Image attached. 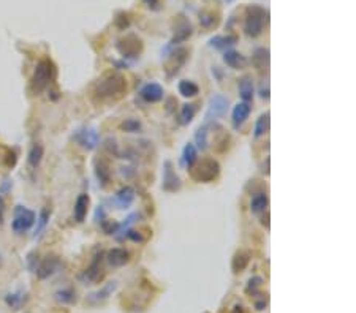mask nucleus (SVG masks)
I'll use <instances>...</instances> for the list:
<instances>
[{
  "instance_id": "f257e3e1",
  "label": "nucleus",
  "mask_w": 356,
  "mask_h": 313,
  "mask_svg": "<svg viewBox=\"0 0 356 313\" xmlns=\"http://www.w3.org/2000/svg\"><path fill=\"white\" fill-rule=\"evenodd\" d=\"M266 16H268V11L263 7H258V5L248 7L245 13V23H244L245 33L252 38L260 36L266 26V21H268Z\"/></svg>"
},
{
  "instance_id": "f03ea898",
  "label": "nucleus",
  "mask_w": 356,
  "mask_h": 313,
  "mask_svg": "<svg viewBox=\"0 0 356 313\" xmlns=\"http://www.w3.org/2000/svg\"><path fill=\"white\" fill-rule=\"evenodd\" d=\"M125 89H127V82L120 75H110L98 82L95 94L100 98H111L114 95H120Z\"/></svg>"
},
{
  "instance_id": "7ed1b4c3",
  "label": "nucleus",
  "mask_w": 356,
  "mask_h": 313,
  "mask_svg": "<svg viewBox=\"0 0 356 313\" xmlns=\"http://www.w3.org/2000/svg\"><path fill=\"white\" fill-rule=\"evenodd\" d=\"M52 78H54V65L51 64L48 59L41 60L40 64L37 65V68L33 71V76H32V89L37 94L43 92L49 86V82L52 81Z\"/></svg>"
},
{
  "instance_id": "20e7f679",
  "label": "nucleus",
  "mask_w": 356,
  "mask_h": 313,
  "mask_svg": "<svg viewBox=\"0 0 356 313\" xmlns=\"http://www.w3.org/2000/svg\"><path fill=\"white\" fill-rule=\"evenodd\" d=\"M35 223V212L27 207L17 206L14 209V218L11 222V228L16 234H24Z\"/></svg>"
},
{
  "instance_id": "39448f33",
  "label": "nucleus",
  "mask_w": 356,
  "mask_h": 313,
  "mask_svg": "<svg viewBox=\"0 0 356 313\" xmlns=\"http://www.w3.org/2000/svg\"><path fill=\"white\" fill-rule=\"evenodd\" d=\"M219 173H220L219 163L212 158H206L193 170L192 176L198 182H211L219 176Z\"/></svg>"
},
{
  "instance_id": "423d86ee",
  "label": "nucleus",
  "mask_w": 356,
  "mask_h": 313,
  "mask_svg": "<svg viewBox=\"0 0 356 313\" xmlns=\"http://www.w3.org/2000/svg\"><path fill=\"white\" fill-rule=\"evenodd\" d=\"M228 109V98L217 94L214 95L211 100H209V106H207V113L204 116V123H209V122H214L220 117L225 116Z\"/></svg>"
},
{
  "instance_id": "0eeeda50",
  "label": "nucleus",
  "mask_w": 356,
  "mask_h": 313,
  "mask_svg": "<svg viewBox=\"0 0 356 313\" xmlns=\"http://www.w3.org/2000/svg\"><path fill=\"white\" fill-rule=\"evenodd\" d=\"M116 46L123 57H136L143 49L141 40L135 35H127L125 38L119 40Z\"/></svg>"
},
{
  "instance_id": "6e6552de",
  "label": "nucleus",
  "mask_w": 356,
  "mask_h": 313,
  "mask_svg": "<svg viewBox=\"0 0 356 313\" xmlns=\"http://www.w3.org/2000/svg\"><path fill=\"white\" fill-rule=\"evenodd\" d=\"M181 189V179L173 170L171 161H165L163 164V190L165 192H176Z\"/></svg>"
},
{
  "instance_id": "1a4fd4ad",
  "label": "nucleus",
  "mask_w": 356,
  "mask_h": 313,
  "mask_svg": "<svg viewBox=\"0 0 356 313\" xmlns=\"http://www.w3.org/2000/svg\"><path fill=\"white\" fill-rule=\"evenodd\" d=\"M101 258H103V253H98L95 256V260L92 261L91 267L84 270V274L81 275V282L84 285H92L95 282H98L101 277H103V272H101Z\"/></svg>"
},
{
  "instance_id": "9d476101",
  "label": "nucleus",
  "mask_w": 356,
  "mask_h": 313,
  "mask_svg": "<svg viewBox=\"0 0 356 313\" xmlns=\"http://www.w3.org/2000/svg\"><path fill=\"white\" fill-rule=\"evenodd\" d=\"M59 269H60V261L56 256H48L37 267V275H38V279L45 280V279L51 277L54 272H57Z\"/></svg>"
},
{
  "instance_id": "9b49d317",
  "label": "nucleus",
  "mask_w": 356,
  "mask_h": 313,
  "mask_svg": "<svg viewBox=\"0 0 356 313\" xmlns=\"http://www.w3.org/2000/svg\"><path fill=\"white\" fill-rule=\"evenodd\" d=\"M133 199H135V190L132 187H123L111 199V204H114L117 209H127L133 202Z\"/></svg>"
},
{
  "instance_id": "f8f14e48",
  "label": "nucleus",
  "mask_w": 356,
  "mask_h": 313,
  "mask_svg": "<svg viewBox=\"0 0 356 313\" xmlns=\"http://www.w3.org/2000/svg\"><path fill=\"white\" fill-rule=\"evenodd\" d=\"M116 288H117V282H108L101 289H98V291H95V293L89 294L87 302L89 304H100L103 301H106L116 291Z\"/></svg>"
},
{
  "instance_id": "ddd939ff",
  "label": "nucleus",
  "mask_w": 356,
  "mask_h": 313,
  "mask_svg": "<svg viewBox=\"0 0 356 313\" xmlns=\"http://www.w3.org/2000/svg\"><path fill=\"white\" fill-rule=\"evenodd\" d=\"M89 195L82 193L76 198V202H75V209H73V215H75V220L78 223H82L86 220V215H87V209H89Z\"/></svg>"
},
{
  "instance_id": "4468645a",
  "label": "nucleus",
  "mask_w": 356,
  "mask_h": 313,
  "mask_svg": "<svg viewBox=\"0 0 356 313\" xmlns=\"http://www.w3.org/2000/svg\"><path fill=\"white\" fill-rule=\"evenodd\" d=\"M250 111H252V108H250V104L247 101H241L235 106V109H233V127L236 130L248 119Z\"/></svg>"
},
{
  "instance_id": "2eb2a0df",
  "label": "nucleus",
  "mask_w": 356,
  "mask_h": 313,
  "mask_svg": "<svg viewBox=\"0 0 356 313\" xmlns=\"http://www.w3.org/2000/svg\"><path fill=\"white\" fill-rule=\"evenodd\" d=\"M78 141L81 142V145L87 151H92L97 148L98 144V133L95 128H84L82 132H79L78 135Z\"/></svg>"
},
{
  "instance_id": "dca6fc26",
  "label": "nucleus",
  "mask_w": 356,
  "mask_h": 313,
  "mask_svg": "<svg viewBox=\"0 0 356 313\" xmlns=\"http://www.w3.org/2000/svg\"><path fill=\"white\" fill-rule=\"evenodd\" d=\"M110 266L113 267H120L123 264H127L129 260H130V255L125 248H113L108 252V256H106Z\"/></svg>"
},
{
  "instance_id": "f3484780",
  "label": "nucleus",
  "mask_w": 356,
  "mask_h": 313,
  "mask_svg": "<svg viewBox=\"0 0 356 313\" xmlns=\"http://www.w3.org/2000/svg\"><path fill=\"white\" fill-rule=\"evenodd\" d=\"M141 97L149 103H157L163 98V89L160 84H157V82H151V84L143 87Z\"/></svg>"
},
{
  "instance_id": "a211bd4d",
  "label": "nucleus",
  "mask_w": 356,
  "mask_h": 313,
  "mask_svg": "<svg viewBox=\"0 0 356 313\" xmlns=\"http://www.w3.org/2000/svg\"><path fill=\"white\" fill-rule=\"evenodd\" d=\"M223 62H225L228 67H232V68H242L247 64L245 57L241 56L238 51H226L223 54Z\"/></svg>"
},
{
  "instance_id": "6ab92c4d",
  "label": "nucleus",
  "mask_w": 356,
  "mask_h": 313,
  "mask_svg": "<svg viewBox=\"0 0 356 313\" xmlns=\"http://www.w3.org/2000/svg\"><path fill=\"white\" fill-rule=\"evenodd\" d=\"M252 62L254 65L258 68V70H266L269 67V51L266 48H258L255 49L254 52V57H252Z\"/></svg>"
},
{
  "instance_id": "aec40b11",
  "label": "nucleus",
  "mask_w": 356,
  "mask_h": 313,
  "mask_svg": "<svg viewBox=\"0 0 356 313\" xmlns=\"http://www.w3.org/2000/svg\"><path fill=\"white\" fill-rule=\"evenodd\" d=\"M269 204V199H268V195L266 193H258L252 198V201H250V211H252L254 214H260V212H264L266 207Z\"/></svg>"
},
{
  "instance_id": "412c9836",
  "label": "nucleus",
  "mask_w": 356,
  "mask_h": 313,
  "mask_svg": "<svg viewBox=\"0 0 356 313\" xmlns=\"http://www.w3.org/2000/svg\"><path fill=\"white\" fill-rule=\"evenodd\" d=\"M239 94H241V98L244 101H250L254 98V82L252 79H250L248 76L242 78L241 82H239Z\"/></svg>"
},
{
  "instance_id": "4be33fe9",
  "label": "nucleus",
  "mask_w": 356,
  "mask_h": 313,
  "mask_svg": "<svg viewBox=\"0 0 356 313\" xmlns=\"http://www.w3.org/2000/svg\"><path fill=\"white\" fill-rule=\"evenodd\" d=\"M197 157H198V151L195 148V144L188 142L184 148V154H182L184 164L187 166V168H192V166L195 164V161H197Z\"/></svg>"
},
{
  "instance_id": "5701e85b",
  "label": "nucleus",
  "mask_w": 356,
  "mask_h": 313,
  "mask_svg": "<svg viewBox=\"0 0 356 313\" xmlns=\"http://www.w3.org/2000/svg\"><path fill=\"white\" fill-rule=\"evenodd\" d=\"M43 154H45L43 145H41L40 142H35L32 145L30 152H29V164L32 166V168H37V166L41 163V160H43Z\"/></svg>"
},
{
  "instance_id": "b1692460",
  "label": "nucleus",
  "mask_w": 356,
  "mask_h": 313,
  "mask_svg": "<svg viewBox=\"0 0 356 313\" xmlns=\"http://www.w3.org/2000/svg\"><path fill=\"white\" fill-rule=\"evenodd\" d=\"M238 38L236 36H214L209 40V45H211L212 48H217V49H225L228 46H233L236 45Z\"/></svg>"
},
{
  "instance_id": "393cba45",
  "label": "nucleus",
  "mask_w": 356,
  "mask_h": 313,
  "mask_svg": "<svg viewBox=\"0 0 356 313\" xmlns=\"http://www.w3.org/2000/svg\"><path fill=\"white\" fill-rule=\"evenodd\" d=\"M197 114V104H184L181 114H179V122L182 125H188Z\"/></svg>"
},
{
  "instance_id": "a878e982",
  "label": "nucleus",
  "mask_w": 356,
  "mask_h": 313,
  "mask_svg": "<svg viewBox=\"0 0 356 313\" xmlns=\"http://www.w3.org/2000/svg\"><path fill=\"white\" fill-rule=\"evenodd\" d=\"M49 217H51V211L48 207H43L41 209V212H40V217L37 220V228H35V237H38L41 233H43V229L46 228L48 222H49Z\"/></svg>"
},
{
  "instance_id": "bb28decb",
  "label": "nucleus",
  "mask_w": 356,
  "mask_h": 313,
  "mask_svg": "<svg viewBox=\"0 0 356 313\" xmlns=\"http://www.w3.org/2000/svg\"><path fill=\"white\" fill-rule=\"evenodd\" d=\"M56 299L62 304H73L76 301V293L72 288H62L56 293Z\"/></svg>"
},
{
  "instance_id": "cd10ccee",
  "label": "nucleus",
  "mask_w": 356,
  "mask_h": 313,
  "mask_svg": "<svg viewBox=\"0 0 356 313\" xmlns=\"http://www.w3.org/2000/svg\"><path fill=\"white\" fill-rule=\"evenodd\" d=\"M190 35H192V26L188 24V23H185V21H182L181 26H177L176 35H174V38H173L171 43H179V41L187 40Z\"/></svg>"
},
{
  "instance_id": "c85d7f7f",
  "label": "nucleus",
  "mask_w": 356,
  "mask_h": 313,
  "mask_svg": "<svg viewBox=\"0 0 356 313\" xmlns=\"http://www.w3.org/2000/svg\"><path fill=\"white\" fill-rule=\"evenodd\" d=\"M24 293L23 291H17V293H10V294H7L5 296V302H7V305L10 307V308H13V310H17L21 305L24 304Z\"/></svg>"
},
{
  "instance_id": "c756f323",
  "label": "nucleus",
  "mask_w": 356,
  "mask_h": 313,
  "mask_svg": "<svg viewBox=\"0 0 356 313\" xmlns=\"http://www.w3.org/2000/svg\"><path fill=\"white\" fill-rule=\"evenodd\" d=\"M179 92L184 97H195L200 92V89H198V86L195 84V82H192V81H181L179 82Z\"/></svg>"
},
{
  "instance_id": "7c9ffc66",
  "label": "nucleus",
  "mask_w": 356,
  "mask_h": 313,
  "mask_svg": "<svg viewBox=\"0 0 356 313\" xmlns=\"http://www.w3.org/2000/svg\"><path fill=\"white\" fill-rule=\"evenodd\" d=\"M268 130H269V113H264L257 120V125H255V138L263 136L264 133H268Z\"/></svg>"
},
{
  "instance_id": "2f4dec72",
  "label": "nucleus",
  "mask_w": 356,
  "mask_h": 313,
  "mask_svg": "<svg viewBox=\"0 0 356 313\" xmlns=\"http://www.w3.org/2000/svg\"><path fill=\"white\" fill-rule=\"evenodd\" d=\"M248 260H250V253H238L235 261H233V269L235 272H241V270L245 269V266L248 264Z\"/></svg>"
},
{
  "instance_id": "473e14b6",
  "label": "nucleus",
  "mask_w": 356,
  "mask_h": 313,
  "mask_svg": "<svg viewBox=\"0 0 356 313\" xmlns=\"http://www.w3.org/2000/svg\"><path fill=\"white\" fill-rule=\"evenodd\" d=\"M97 177H98V180L101 182L103 187L110 182V170H108V166L104 164L103 161L97 164Z\"/></svg>"
},
{
  "instance_id": "72a5a7b5",
  "label": "nucleus",
  "mask_w": 356,
  "mask_h": 313,
  "mask_svg": "<svg viewBox=\"0 0 356 313\" xmlns=\"http://www.w3.org/2000/svg\"><path fill=\"white\" fill-rule=\"evenodd\" d=\"M195 139H197V144H198V149L204 151L207 148V130H206V125H203V127H200L197 130Z\"/></svg>"
},
{
  "instance_id": "f704fd0d",
  "label": "nucleus",
  "mask_w": 356,
  "mask_h": 313,
  "mask_svg": "<svg viewBox=\"0 0 356 313\" xmlns=\"http://www.w3.org/2000/svg\"><path fill=\"white\" fill-rule=\"evenodd\" d=\"M217 16H214V14H203L201 17H200V24H201V27H204V29H211V27H214L216 24H217Z\"/></svg>"
},
{
  "instance_id": "c9c22d12",
  "label": "nucleus",
  "mask_w": 356,
  "mask_h": 313,
  "mask_svg": "<svg viewBox=\"0 0 356 313\" xmlns=\"http://www.w3.org/2000/svg\"><path fill=\"white\" fill-rule=\"evenodd\" d=\"M122 128L125 130V132H138L139 128H141V123L136 120V119H129V120H125L123 123H122Z\"/></svg>"
},
{
  "instance_id": "e433bc0d",
  "label": "nucleus",
  "mask_w": 356,
  "mask_h": 313,
  "mask_svg": "<svg viewBox=\"0 0 356 313\" xmlns=\"http://www.w3.org/2000/svg\"><path fill=\"white\" fill-rule=\"evenodd\" d=\"M117 26L120 29H125V27H129V17L125 13H119L117 14Z\"/></svg>"
},
{
  "instance_id": "4c0bfd02",
  "label": "nucleus",
  "mask_w": 356,
  "mask_h": 313,
  "mask_svg": "<svg viewBox=\"0 0 356 313\" xmlns=\"http://www.w3.org/2000/svg\"><path fill=\"white\" fill-rule=\"evenodd\" d=\"M261 283H263V279H260V277H255V279H250V282H248V291H252V293H255V288H258V286H261Z\"/></svg>"
},
{
  "instance_id": "58836bf2",
  "label": "nucleus",
  "mask_w": 356,
  "mask_h": 313,
  "mask_svg": "<svg viewBox=\"0 0 356 313\" xmlns=\"http://www.w3.org/2000/svg\"><path fill=\"white\" fill-rule=\"evenodd\" d=\"M144 4L148 5L149 8H152V10H158V0H144Z\"/></svg>"
},
{
  "instance_id": "ea45409f",
  "label": "nucleus",
  "mask_w": 356,
  "mask_h": 313,
  "mask_svg": "<svg viewBox=\"0 0 356 313\" xmlns=\"http://www.w3.org/2000/svg\"><path fill=\"white\" fill-rule=\"evenodd\" d=\"M4 220V198L0 196V222Z\"/></svg>"
},
{
  "instance_id": "a19ab883",
  "label": "nucleus",
  "mask_w": 356,
  "mask_h": 313,
  "mask_svg": "<svg viewBox=\"0 0 356 313\" xmlns=\"http://www.w3.org/2000/svg\"><path fill=\"white\" fill-rule=\"evenodd\" d=\"M233 313H244V307L242 305H235V308H233Z\"/></svg>"
},
{
  "instance_id": "79ce46f5",
  "label": "nucleus",
  "mask_w": 356,
  "mask_h": 313,
  "mask_svg": "<svg viewBox=\"0 0 356 313\" xmlns=\"http://www.w3.org/2000/svg\"><path fill=\"white\" fill-rule=\"evenodd\" d=\"M223 2H226V4H229V2H233V0H223Z\"/></svg>"
}]
</instances>
